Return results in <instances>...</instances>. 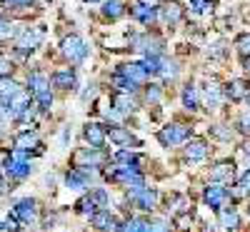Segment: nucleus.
Segmentation results:
<instances>
[{
	"label": "nucleus",
	"instance_id": "nucleus-28",
	"mask_svg": "<svg viewBox=\"0 0 250 232\" xmlns=\"http://www.w3.org/2000/svg\"><path fill=\"white\" fill-rule=\"evenodd\" d=\"M160 65H163V58L160 55H145V60H143V68H145V73H148V75H158L160 73Z\"/></svg>",
	"mask_w": 250,
	"mask_h": 232
},
{
	"label": "nucleus",
	"instance_id": "nucleus-7",
	"mask_svg": "<svg viewBox=\"0 0 250 232\" xmlns=\"http://www.w3.org/2000/svg\"><path fill=\"white\" fill-rule=\"evenodd\" d=\"M90 222H93V227H98L103 232H120V225L110 215V210H98V213H93L90 215Z\"/></svg>",
	"mask_w": 250,
	"mask_h": 232
},
{
	"label": "nucleus",
	"instance_id": "nucleus-32",
	"mask_svg": "<svg viewBox=\"0 0 250 232\" xmlns=\"http://www.w3.org/2000/svg\"><path fill=\"white\" fill-rule=\"evenodd\" d=\"M180 15H183V10H180V5H178V3H170L168 8L163 10L165 23H178V20H180Z\"/></svg>",
	"mask_w": 250,
	"mask_h": 232
},
{
	"label": "nucleus",
	"instance_id": "nucleus-12",
	"mask_svg": "<svg viewBox=\"0 0 250 232\" xmlns=\"http://www.w3.org/2000/svg\"><path fill=\"white\" fill-rule=\"evenodd\" d=\"M130 15L138 20V23H143V25H153L155 20H158V8H153V5H143V3H138L133 10H130Z\"/></svg>",
	"mask_w": 250,
	"mask_h": 232
},
{
	"label": "nucleus",
	"instance_id": "nucleus-18",
	"mask_svg": "<svg viewBox=\"0 0 250 232\" xmlns=\"http://www.w3.org/2000/svg\"><path fill=\"white\" fill-rule=\"evenodd\" d=\"M118 73L125 75V77H130V80H135L138 85L145 80V75H148V73H145V68H143V62H130V65H123Z\"/></svg>",
	"mask_w": 250,
	"mask_h": 232
},
{
	"label": "nucleus",
	"instance_id": "nucleus-23",
	"mask_svg": "<svg viewBox=\"0 0 250 232\" xmlns=\"http://www.w3.org/2000/svg\"><path fill=\"white\" fill-rule=\"evenodd\" d=\"M233 173H235V165H233V162H218V165L213 167L210 177H213V182H220V180H230Z\"/></svg>",
	"mask_w": 250,
	"mask_h": 232
},
{
	"label": "nucleus",
	"instance_id": "nucleus-26",
	"mask_svg": "<svg viewBox=\"0 0 250 232\" xmlns=\"http://www.w3.org/2000/svg\"><path fill=\"white\" fill-rule=\"evenodd\" d=\"M183 108L198 110V90H195L193 85H185V88H183Z\"/></svg>",
	"mask_w": 250,
	"mask_h": 232
},
{
	"label": "nucleus",
	"instance_id": "nucleus-47",
	"mask_svg": "<svg viewBox=\"0 0 250 232\" xmlns=\"http://www.w3.org/2000/svg\"><path fill=\"white\" fill-rule=\"evenodd\" d=\"M150 232H170V227L165 225V222H153L150 225Z\"/></svg>",
	"mask_w": 250,
	"mask_h": 232
},
{
	"label": "nucleus",
	"instance_id": "nucleus-24",
	"mask_svg": "<svg viewBox=\"0 0 250 232\" xmlns=\"http://www.w3.org/2000/svg\"><path fill=\"white\" fill-rule=\"evenodd\" d=\"M20 90H23V88H20L13 77H8V75L0 77V97H13V95L20 93Z\"/></svg>",
	"mask_w": 250,
	"mask_h": 232
},
{
	"label": "nucleus",
	"instance_id": "nucleus-20",
	"mask_svg": "<svg viewBox=\"0 0 250 232\" xmlns=\"http://www.w3.org/2000/svg\"><path fill=\"white\" fill-rule=\"evenodd\" d=\"M208 155V145L203 140H190L185 147V157L188 160H203Z\"/></svg>",
	"mask_w": 250,
	"mask_h": 232
},
{
	"label": "nucleus",
	"instance_id": "nucleus-9",
	"mask_svg": "<svg viewBox=\"0 0 250 232\" xmlns=\"http://www.w3.org/2000/svg\"><path fill=\"white\" fill-rule=\"evenodd\" d=\"M88 185H90V177H88V173L83 170V167H73V170L65 173V187H70V190H88Z\"/></svg>",
	"mask_w": 250,
	"mask_h": 232
},
{
	"label": "nucleus",
	"instance_id": "nucleus-34",
	"mask_svg": "<svg viewBox=\"0 0 250 232\" xmlns=\"http://www.w3.org/2000/svg\"><path fill=\"white\" fill-rule=\"evenodd\" d=\"M90 195L95 197V202H98L100 210H105V207H108L110 197H108V190H105V187H95V190H90Z\"/></svg>",
	"mask_w": 250,
	"mask_h": 232
},
{
	"label": "nucleus",
	"instance_id": "nucleus-15",
	"mask_svg": "<svg viewBox=\"0 0 250 232\" xmlns=\"http://www.w3.org/2000/svg\"><path fill=\"white\" fill-rule=\"evenodd\" d=\"M28 88H30L33 95L45 93V90H50V77H48L45 73H40V70H33V73L28 75Z\"/></svg>",
	"mask_w": 250,
	"mask_h": 232
},
{
	"label": "nucleus",
	"instance_id": "nucleus-42",
	"mask_svg": "<svg viewBox=\"0 0 250 232\" xmlns=\"http://www.w3.org/2000/svg\"><path fill=\"white\" fill-rule=\"evenodd\" d=\"M238 130H240L243 135H250V115H243V117H240V122H238Z\"/></svg>",
	"mask_w": 250,
	"mask_h": 232
},
{
	"label": "nucleus",
	"instance_id": "nucleus-2",
	"mask_svg": "<svg viewBox=\"0 0 250 232\" xmlns=\"http://www.w3.org/2000/svg\"><path fill=\"white\" fill-rule=\"evenodd\" d=\"M60 50H62V55H65L70 62H83L88 58V43L83 40L80 35H68V38H62V43H60Z\"/></svg>",
	"mask_w": 250,
	"mask_h": 232
},
{
	"label": "nucleus",
	"instance_id": "nucleus-19",
	"mask_svg": "<svg viewBox=\"0 0 250 232\" xmlns=\"http://www.w3.org/2000/svg\"><path fill=\"white\" fill-rule=\"evenodd\" d=\"M220 225L228 230V232H233V230H238L240 227V217H238V213L233 207H220Z\"/></svg>",
	"mask_w": 250,
	"mask_h": 232
},
{
	"label": "nucleus",
	"instance_id": "nucleus-54",
	"mask_svg": "<svg viewBox=\"0 0 250 232\" xmlns=\"http://www.w3.org/2000/svg\"><path fill=\"white\" fill-rule=\"evenodd\" d=\"M205 232H215V230H213V227H208V230H205Z\"/></svg>",
	"mask_w": 250,
	"mask_h": 232
},
{
	"label": "nucleus",
	"instance_id": "nucleus-33",
	"mask_svg": "<svg viewBox=\"0 0 250 232\" xmlns=\"http://www.w3.org/2000/svg\"><path fill=\"white\" fill-rule=\"evenodd\" d=\"M35 100H38V110H40V113H50V108H53V95H50V90L35 95Z\"/></svg>",
	"mask_w": 250,
	"mask_h": 232
},
{
	"label": "nucleus",
	"instance_id": "nucleus-6",
	"mask_svg": "<svg viewBox=\"0 0 250 232\" xmlns=\"http://www.w3.org/2000/svg\"><path fill=\"white\" fill-rule=\"evenodd\" d=\"M13 215L23 222V225H33V222L38 220V200H33V197L18 200L15 207H13Z\"/></svg>",
	"mask_w": 250,
	"mask_h": 232
},
{
	"label": "nucleus",
	"instance_id": "nucleus-45",
	"mask_svg": "<svg viewBox=\"0 0 250 232\" xmlns=\"http://www.w3.org/2000/svg\"><path fill=\"white\" fill-rule=\"evenodd\" d=\"M243 190H245V193H250V170H245L243 173V177H240V182H238Z\"/></svg>",
	"mask_w": 250,
	"mask_h": 232
},
{
	"label": "nucleus",
	"instance_id": "nucleus-29",
	"mask_svg": "<svg viewBox=\"0 0 250 232\" xmlns=\"http://www.w3.org/2000/svg\"><path fill=\"white\" fill-rule=\"evenodd\" d=\"M220 100H223V97H220V88H218V85H208V88H205V105H208L210 110L218 108Z\"/></svg>",
	"mask_w": 250,
	"mask_h": 232
},
{
	"label": "nucleus",
	"instance_id": "nucleus-10",
	"mask_svg": "<svg viewBox=\"0 0 250 232\" xmlns=\"http://www.w3.org/2000/svg\"><path fill=\"white\" fill-rule=\"evenodd\" d=\"M30 95L33 93H25V90H20V93H15L13 97H10V117H20V115H23L28 108H30V105H33V100H30Z\"/></svg>",
	"mask_w": 250,
	"mask_h": 232
},
{
	"label": "nucleus",
	"instance_id": "nucleus-30",
	"mask_svg": "<svg viewBox=\"0 0 250 232\" xmlns=\"http://www.w3.org/2000/svg\"><path fill=\"white\" fill-rule=\"evenodd\" d=\"M113 82L120 88V93H130V95H133V93L138 90V82H135V80H130V77H125V75H120V73L115 75V80H113Z\"/></svg>",
	"mask_w": 250,
	"mask_h": 232
},
{
	"label": "nucleus",
	"instance_id": "nucleus-4",
	"mask_svg": "<svg viewBox=\"0 0 250 232\" xmlns=\"http://www.w3.org/2000/svg\"><path fill=\"white\" fill-rule=\"evenodd\" d=\"M188 135H190V128H185V125H168V128H163L158 133V140L163 147H173V145H180L188 140Z\"/></svg>",
	"mask_w": 250,
	"mask_h": 232
},
{
	"label": "nucleus",
	"instance_id": "nucleus-53",
	"mask_svg": "<svg viewBox=\"0 0 250 232\" xmlns=\"http://www.w3.org/2000/svg\"><path fill=\"white\" fill-rule=\"evenodd\" d=\"M0 230H5V222H0Z\"/></svg>",
	"mask_w": 250,
	"mask_h": 232
},
{
	"label": "nucleus",
	"instance_id": "nucleus-41",
	"mask_svg": "<svg viewBox=\"0 0 250 232\" xmlns=\"http://www.w3.org/2000/svg\"><path fill=\"white\" fill-rule=\"evenodd\" d=\"M5 5H10V8H28V5H33L35 0H3Z\"/></svg>",
	"mask_w": 250,
	"mask_h": 232
},
{
	"label": "nucleus",
	"instance_id": "nucleus-39",
	"mask_svg": "<svg viewBox=\"0 0 250 232\" xmlns=\"http://www.w3.org/2000/svg\"><path fill=\"white\" fill-rule=\"evenodd\" d=\"M10 35H13V25L8 23L5 18H0V40H3V38H10Z\"/></svg>",
	"mask_w": 250,
	"mask_h": 232
},
{
	"label": "nucleus",
	"instance_id": "nucleus-46",
	"mask_svg": "<svg viewBox=\"0 0 250 232\" xmlns=\"http://www.w3.org/2000/svg\"><path fill=\"white\" fill-rule=\"evenodd\" d=\"M213 135L220 137V140H230V137H233V133H228V130H223V128H213Z\"/></svg>",
	"mask_w": 250,
	"mask_h": 232
},
{
	"label": "nucleus",
	"instance_id": "nucleus-5",
	"mask_svg": "<svg viewBox=\"0 0 250 232\" xmlns=\"http://www.w3.org/2000/svg\"><path fill=\"white\" fill-rule=\"evenodd\" d=\"M128 197L140 210H145V213H150V210L155 207V202H158V193H155V190H150V187H145V185H135L130 193H128Z\"/></svg>",
	"mask_w": 250,
	"mask_h": 232
},
{
	"label": "nucleus",
	"instance_id": "nucleus-27",
	"mask_svg": "<svg viewBox=\"0 0 250 232\" xmlns=\"http://www.w3.org/2000/svg\"><path fill=\"white\" fill-rule=\"evenodd\" d=\"M98 210H100V207H98V202H95L93 195H85V197L78 202V213H80V215H88V217H90L93 213H98Z\"/></svg>",
	"mask_w": 250,
	"mask_h": 232
},
{
	"label": "nucleus",
	"instance_id": "nucleus-31",
	"mask_svg": "<svg viewBox=\"0 0 250 232\" xmlns=\"http://www.w3.org/2000/svg\"><path fill=\"white\" fill-rule=\"evenodd\" d=\"M120 232H150V225L143 220H128L120 227Z\"/></svg>",
	"mask_w": 250,
	"mask_h": 232
},
{
	"label": "nucleus",
	"instance_id": "nucleus-44",
	"mask_svg": "<svg viewBox=\"0 0 250 232\" xmlns=\"http://www.w3.org/2000/svg\"><path fill=\"white\" fill-rule=\"evenodd\" d=\"M10 70H13V65H10V60H5V58H0V77H3V75H10Z\"/></svg>",
	"mask_w": 250,
	"mask_h": 232
},
{
	"label": "nucleus",
	"instance_id": "nucleus-37",
	"mask_svg": "<svg viewBox=\"0 0 250 232\" xmlns=\"http://www.w3.org/2000/svg\"><path fill=\"white\" fill-rule=\"evenodd\" d=\"M238 50H240L243 58H250V35H243L238 40Z\"/></svg>",
	"mask_w": 250,
	"mask_h": 232
},
{
	"label": "nucleus",
	"instance_id": "nucleus-49",
	"mask_svg": "<svg viewBox=\"0 0 250 232\" xmlns=\"http://www.w3.org/2000/svg\"><path fill=\"white\" fill-rule=\"evenodd\" d=\"M243 65H245V70H250V58H243Z\"/></svg>",
	"mask_w": 250,
	"mask_h": 232
},
{
	"label": "nucleus",
	"instance_id": "nucleus-40",
	"mask_svg": "<svg viewBox=\"0 0 250 232\" xmlns=\"http://www.w3.org/2000/svg\"><path fill=\"white\" fill-rule=\"evenodd\" d=\"M20 225H23V222H20L15 215H10V217L5 220V230H8V232H18V230H20Z\"/></svg>",
	"mask_w": 250,
	"mask_h": 232
},
{
	"label": "nucleus",
	"instance_id": "nucleus-17",
	"mask_svg": "<svg viewBox=\"0 0 250 232\" xmlns=\"http://www.w3.org/2000/svg\"><path fill=\"white\" fill-rule=\"evenodd\" d=\"M15 147H18V150L30 153V150H38V147H40V140H38V135H35L33 130H25V133H20V135L15 137ZM38 153H40V150H38Z\"/></svg>",
	"mask_w": 250,
	"mask_h": 232
},
{
	"label": "nucleus",
	"instance_id": "nucleus-3",
	"mask_svg": "<svg viewBox=\"0 0 250 232\" xmlns=\"http://www.w3.org/2000/svg\"><path fill=\"white\" fill-rule=\"evenodd\" d=\"M40 40H43V28H25V30H20L18 38H15V53L18 55L33 53L40 45Z\"/></svg>",
	"mask_w": 250,
	"mask_h": 232
},
{
	"label": "nucleus",
	"instance_id": "nucleus-50",
	"mask_svg": "<svg viewBox=\"0 0 250 232\" xmlns=\"http://www.w3.org/2000/svg\"><path fill=\"white\" fill-rule=\"evenodd\" d=\"M5 193V185H3V180H0V195H3Z\"/></svg>",
	"mask_w": 250,
	"mask_h": 232
},
{
	"label": "nucleus",
	"instance_id": "nucleus-21",
	"mask_svg": "<svg viewBox=\"0 0 250 232\" xmlns=\"http://www.w3.org/2000/svg\"><path fill=\"white\" fill-rule=\"evenodd\" d=\"M225 95L230 97V100H243V97H248L250 93H248V82L245 80H233L230 85L225 88Z\"/></svg>",
	"mask_w": 250,
	"mask_h": 232
},
{
	"label": "nucleus",
	"instance_id": "nucleus-1",
	"mask_svg": "<svg viewBox=\"0 0 250 232\" xmlns=\"http://www.w3.org/2000/svg\"><path fill=\"white\" fill-rule=\"evenodd\" d=\"M28 155H30V153H25V150H18V147H15V150L8 155V160H5V173H8L13 180H25V177L33 173Z\"/></svg>",
	"mask_w": 250,
	"mask_h": 232
},
{
	"label": "nucleus",
	"instance_id": "nucleus-55",
	"mask_svg": "<svg viewBox=\"0 0 250 232\" xmlns=\"http://www.w3.org/2000/svg\"><path fill=\"white\" fill-rule=\"evenodd\" d=\"M248 215H250V207H248Z\"/></svg>",
	"mask_w": 250,
	"mask_h": 232
},
{
	"label": "nucleus",
	"instance_id": "nucleus-43",
	"mask_svg": "<svg viewBox=\"0 0 250 232\" xmlns=\"http://www.w3.org/2000/svg\"><path fill=\"white\" fill-rule=\"evenodd\" d=\"M160 100V88L158 85H150L148 88V102H158Z\"/></svg>",
	"mask_w": 250,
	"mask_h": 232
},
{
	"label": "nucleus",
	"instance_id": "nucleus-38",
	"mask_svg": "<svg viewBox=\"0 0 250 232\" xmlns=\"http://www.w3.org/2000/svg\"><path fill=\"white\" fill-rule=\"evenodd\" d=\"M208 8H210V3H208V0H190V10L193 13H208Z\"/></svg>",
	"mask_w": 250,
	"mask_h": 232
},
{
	"label": "nucleus",
	"instance_id": "nucleus-36",
	"mask_svg": "<svg viewBox=\"0 0 250 232\" xmlns=\"http://www.w3.org/2000/svg\"><path fill=\"white\" fill-rule=\"evenodd\" d=\"M158 75H163V77H175V75H178V65L163 58V65H160V73H158Z\"/></svg>",
	"mask_w": 250,
	"mask_h": 232
},
{
	"label": "nucleus",
	"instance_id": "nucleus-16",
	"mask_svg": "<svg viewBox=\"0 0 250 232\" xmlns=\"http://www.w3.org/2000/svg\"><path fill=\"white\" fill-rule=\"evenodd\" d=\"M103 160V153H100V147H90V150H83L78 155V167H98Z\"/></svg>",
	"mask_w": 250,
	"mask_h": 232
},
{
	"label": "nucleus",
	"instance_id": "nucleus-13",
	"mask_svg": "<svg viewBox=\"0 0 250 232\" xmlns=\"http://www.w3.org/2000/svg\"><path fill=\"white\" fill-rule=\"evenodd\" d=\"M110 102H113V110H115L118 115H130V113L135 110V105H133V97H130V93H113Z\"/></svg>",
	"mask_w": 250,
	"mask_h": 232
},
{
	"label": "nucleus",
	"instance_id": "nucleus-11",
	"mask_svg": "<svg viewBox=\"0 0 250 232\" xmlns=\"http://www.w3.org/2000/svg\"><path fill=\"white\" fill-rule=\"evenodd\" d=\"M83 137H85V142L90 147H103L105 145V130H103V125H98V122H88L85 130H83Z\"/></svg>",
	"mask_w": 250,
	"mask_h": 232
},
{
	"label": "nucleus",
	"instance_id": "nucleus-48",
	"mask_svg": "<svg viewBox=\"0 0 250 232\" xmlns=\"http://www.w3.org/2000/svg\"><path fill=\"white\" fill-rule=\"evenodd\" d=\"M140 3H143V5H153V8H155V5H158V0H140Z\"/></svg>",
	"mask_w": 250,
	"mask_h": 232
},
{
	"label": "nucleus",
	"instance_id": "nucleus-35",
	"mask_svg": "<svg viewBox=\"0 0 250 232\" xmlns=\"http://www.w3.org/2000/svg\"><path fill=\"white\" fill-rule=\"evenodd\" d=\"M115 160H118V162H123V165H133V167H138V165H140V157H138L135 153H128V150L115 153Z\"/></svg>",
	"mask_w": 250,
	"mask_h": 232
},
{
	"label": "nucleus",
	"instance_id": "nucleus-8",
	"mask_svg": "<svg viewBox=\"0 0 250 232\" xmlns=\"http://www.w3.org/2000/svg\"><path fill=\"white\" fill-rule=\"evenodd\" d=\"M203 197H205V205L210 207V210H220L223 202H225V197H228V190L220 187L218 182H213V185L205 187V195Z\"/></svg>",
	"mask_w": 250,
	"mask_h": 232
},
{
	"label": "nucleus",
	"instance_id": "nucleus-52",
	"mask_svg": "<svg viewBox=\"0 0 250 232\" xmlns=\"http://www.w3.org/2000/svg\"><path fill=\"white\" fill-rule=\"evenodd\" d=\"M85 3H100V0H85Z\"/></svg>",
	"mask_w": 250,
	"mask_h": 232
},
{
	"label": "nucleus",
	"instance_id": "nucleus-22",
	"mask_svg": "<svg viewBox=\"0 0 250 232\" xmlns=\"http://www.w3.org/2000/svg\"><path fill=\"white\" fill-rule=\"evenodd\" d=\"M110 140L115 142V145H123V147H130V145H138L135 142V137L128 133V130H125V128H110Z\"/></svg>",
	"mask_w": 250,
	"mask_h": 232
},
{
	"label": "nucleus",
	"instance_id": "nucleus-25",
	"mask_svg": "<svg viewBox=\"0 0 250 232\" xmlns=\"http://www.w3.org/2000/svg\"><path fill=\"white\" fill-rule=\"evenodd\" d=\"M123 13H125V8H123V3H120V0H105V3H103V15H105V18H110V20L120 18Z\"/></svg>",
	"mask_w": 250,
	"mask_h": 232
},
{
	"label": "nucleus",
	"instance_id": "nucleus-51",
	"mask_svg": "<svg viewBox=\"0 0 250 232\" xmlns=\"http://www.w3.org/2000/svg\"><path fill=\"white\" fill-rule=\"evenodd\" d=\"M3 133H5V125H3V122H0V135H3Z\"/></svg>",
	"mask_w": 250,
	"mask_h": 232
},
{
	"label": "nucleus",
	"instance_id": "nucleus-14",
	"mask_svg": "<svg viewBox=\"0 0 250 232\" xmlns=\"http://www.w3.org/2000/svg\"><path fill=\"white\" fill-rule=\"evenodd\" d=\"M50 82H53V88H60V90H70L75 88V70H55L50 75Z\"/></svg>",
	"mask_w": 250,
	"mask_h": 232
}]
</instances>
